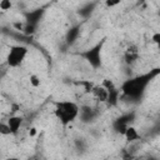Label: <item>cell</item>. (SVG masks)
Segmentation results:
<instances>
[{"label": "cell", "mask_w": 160, "mask_h": 160, "mask_svg": "<svg viewBox=\"0 0 160 160\" xmlns=\"http://www.w3.org/2000/svg\"><path fill=\"white\" fill-rule=\"evenodd\" d=\"M79 35H80V25L71 26L66 31V35H65V42H66V45H72L78 40Z\"/></svg>", "instance_id": "8fae6325"}, {"label": "cell", "mask_w": 160, "mask_h": 160, "mask_svg": "<svg viewBox=\"0 0 160 160\" xmlns=\"http://www.w3.org/2000/svg\"><path fill=\"white\" fill-rule=\"evenodd\" d=\"M101 85L108 90V100H106V104L109 106H116L118 102H119L120 95H121L120 89L110 79H104V81H102Z\"/></svg>", "instance_id": "5b68a950"}, {"label": "cell", "mask_w": 160, "mask_h": 160, "mask_svg": "<svg viewBox=\"0 0 160 160\" xmlns=\"http://www.w3.org/2000/svg\"><path fill=\"white\" fill-rule=\"evenodd\" d=\"M79 118H80V120L82 122H86L88 124V122L94 121L98 118V111L94 108L89 106V105H82V106H80Z\"/></svg>", "instance_id": "52a82bcc"}, {"label": "cell", "mask_w": 160, "mask_h": 160, "mask_svg": "<svg viewBox=\"0 0 160 160\" xmlns=\"http://www.w3.org/2000/svg\"><path fill=\"white\" fill-rule=\"evenodd\" d=\"M91 94L100 102H106V100H108V90L102 85H94Z\"/></svg>", "instance_id": "7c38bea8"}, {"label": "cell", "mask_w": 160, "mask_h": 160, "mask_svg": "<svg viewBox=\"0 0 160 160\" xmlns=\"http://www.w3.org/2000/svg\"><path fill=\"white\" fill-rule=\"evenodd\" d=\"M140 52H139V48L136 45H130L125 49L124 51V61L126 65H132L139 60Z\"/></svg>", "instance_id": "ba28073f"}, {"label": "cell", "mask_w": 160, "mask_h": 160, "mask_svg": "<svg viewBox=\"0 0 160 160\" xmlns=\"http://www.w3.org/2000/svg\"><path fill=\"white\" fill-rule=\"evenodd\" d=\"M0 135H2V136L11 135V131H10V129H9L8 124H6V121H5V122H0Z\"/></svg>", "instance_id": "e0dca14e"}, {"label": "cell", "mask_w": 160, "mask_h": 160, "mask_svg": "<svg viewBox=\"0 0 160 160\" xmlns=\"http://www.w3.org/2000/svg\"><path fill=\"white\" fill-rule=\"evenodd\" d=\"M28 52H29V48L25 46V45H12V46H10L9 51L6 54V58H5L6 65L11 69L19 68L24 62Z\"/></svg>", "instance_id": "277c9868"}, {"label": "cell", "mask_w": 160, "mask_h": 160, "mask_svg": "<svg viewBox=\"0 0 160 160\" xmlns=\"http://www.w3.org/2000/svg\"><path fill=\"white\" fill-rule=\"evenodd\" d=\"M35 134H36V129H35V128H31L30 131H29V135H30V136H34Z\"/></svg>", "instance_id": "44dd1931"}, {"label": "cell", "mask_w": 160, "mask_h": 160, "mask_svg": "<svg viewBox=\"0 0 160 160\" xmlns=\"http://www.w3.org/2000/svg\"><path fill=\"white\" fill-rule=\"evenodd\" d=\"M122 136L125 138V140H126L128 142H135V141L140 140V134H139V131L136 130V128L132 126V125H130V126L126 128V130L124 131Z\"/></svg>", "instance_id": "4fadbf2b"}, {"label": "cell", "mask_w": 160, "mask_h": 160, "mask_svg": "<svg viewBox=\"0 0 160 160\" xmlns=\"http://www.w3.org/2000/svg\"><path fill=\"white\" fill-rule=\"evenodd\" d=\"M95 6V4H88V8L86 9H82V10H79V14L81 15V16H84V18H88V16H90L91 15V12H92V8Z\"/></svg>", "instance_id": "2e32d148"}, {"label": "cell", "mask_w": 160, "mask_h": 160, "mask_svg": "<svg viewBox=\"0 0 160 160\" xmlns=\"http://www.w3.org/2000/svg\"><path fill=\"white\" fill-rule=\"evenodd\" d=\"M29 84L32 86V88H39L40 85H41V79H40V76L39 75H36V74H31L30 76H29Z\"/></svg>", "instance_id": "9a60e30c"}, {"label": "cell", "mask_w": 160, "mask_h": 160, "mask_svg": "<svg viewBox=\"0 0 160 160\" xmlns=\"http://www.w3.org/2000/svg\"><path fill=\"white\" fill-rule=\"evenodd\" d=\"M22 121H24L22 116H19V115H12L6 120V124L11 131V135H18V132L22 125Z\"/></svg>", "instance_id": "30bf717a"}, {"label": "cell", "mask_w": 160, "mask_h": 160, "mask_svg": "<svg viewBox=\"0 0 160 160\" xmlns=\"http://www.w3.org/2000/svg\"><path fill=\"white\" fill-rule=\"evenodd\" d=\"M135 119V112H126V114H122L120 115L118 119H115V121L112 122V129L116 134H120L122 135L124 131L126 130L128 126L131 125V122L134 121Z\"/></svg>", "instance_id": "8992f818"}, {"label": "cell", "mask_w": 160, "mask_h": 160, "mask_svg": "<svg viewBox=\"0 0 160 160\" xmlns=\"http://www.w3.org/2000/svg\"><path fill=\"white\" fill-rule=\"evenodd\" d=\"M45 10L44 9H35V10H30V11H26L24 14V18H25V22L28 24H35V25H39L42 15H44Z\"/></svg>", "instance_id": "9c48e42d"}, {"label": "cell", "mask_w": 160, "mask_h": 160, "mask_svg": "<svg viewBox=\"0 0 160 160\" xmlns=\"http://www.w3.org/2000/svg\"><path fill=\"white\" fill-rule=\"evenodd\" d=\"M120 4V1H106L105 2V5L108 6V8H112V6H116V5H119Z\"/></svg>", "instance_id": "ffe728a7"}, {"label": "cell", "mask_w": 160, "mask_h": 160, "mask_svg": "<svg viewBox=\"0 0 160 160\" xmlns=\"http://www.w3.org/2000/svg\"><path fill=\"white\" fill-rule=\"evenodd\" d=\"M12 8V2L10 0H1L0 1V9L2 11H6V10H10Z\"/></svg>", "instance_id": "ac0fdd59"}, {"label": "cell", "mask_w": 160, "mask_h": 160, "mask_svg": "<svg viewBox=\"0 0 160 160\" xmlns=\"http://www.w3.org/2000/svg\"><path fill=\"white\" fill-rule=\"evenodd\" d=\"M159 74H160V69L155 68L148 72L129 78L121 84L120 92L124 96H126L128 99H130L131 101H139L142 99V96H144L146 89L149 88V85L151 84V81L156 76H159Z\"/></svg>", "instance_id": "6da1fadb"}, {"label": "cell", "mask_w": 160, "mask_h": 160, "mask_svg": "<svg viewBox=\"0 0 160 160\" xmlns=\"http://www.w3.org/2000/svg\"><path fill=\"white\" fill-rule=\"evenodd\" d=\"M2 160H19V158H15V156H10V158H5Z\"/></svg>", "instance_id": "7402d4cb"}, {"label": "cell", "mask_w": 160, "mask_h": 160, "mask_svg": "<svg viewBox=\"0 0 160 160\" xmlns=\"http://www.w3.org/2000/svg\"><path fill=\"white\" fill-rule=\"evenodd\" d=\"M80 106L71 100H59L54 102V115L59 122L66 128L79 118Z\"/></svg>", "instance_id": "7a4b0ae2"}, {"label": "cell", "mask_w": 160, "mask_h": 160, "mask_svg": "<svg viewBox=\"0 0 160 160\" xmlns=\"http://www.w3.org/2000/svg\"><path fill=\"white\" fill-rule=\"evenodd\" d=\"M38 26H39V25H35V24H28V22H25V24L22 25L21 30H22L26 35H32V34L38 30Z\"/></svg>", "instance_id": "5bb4252c"}, {"label": "cell", "mask_w": 160, "mask_h": 160, "mask_svg": "<svg viewBox=\"0 0 160 160\" xmlns=\"http://www.w3.org/2000/svg\"><path fill=\"white\" fill-rule=\"evenodd\" d=\"M105 41H106V39L102 38V39H101L100 41H98L95 45H92L91 48H89V49L84 50L82 52H80V56H81V58L91 66V69H94V70L100 69L101 65H102V56H101V54H102V48H104V45H105Z\"/></svg>", "instance_id": "3957f363"}, {"label": "cell", "mask_w": 160, "mask_h": 160, "mask_svg": "<svg viewBox=\"0 0 160 160\" xmlns=\"http://www.w3.org/2000/svg\"><path fill=\"white\" fill-rule=\"evenodd\" d=\"M151 40H152V42L154 44H160V32H155L154 35H152V38H151Z\"/></svg>", "instance_id": "d6986e66"}]
</instances>
